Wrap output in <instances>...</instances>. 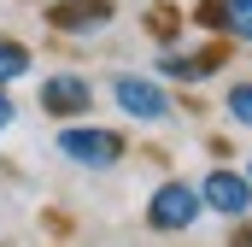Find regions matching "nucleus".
Here are the masks:
<instances>
[{
    "label": "nucleus",
    "mask_w": 252,
    "mask_h": 247,
    "mask_svg": "<svg viewBox=\"0 0 252 247\" xmlns=\"http://www.w3.org/2000/svg\"><path fill=\"white\" fill-rule=\"evenodd\" d=\"M35 106L53 124H76V118H88L100 106V88H94L88 71H47L41 88H35Z\"/></svg>",
    "instance_id": "obj_4"
},
{
    "label": "nucleus",
    "mask_w": 252,
    "mask_h": 247,
    "mask_svg": "<svg viewBox=\"0 0 252 247\" xmlns=\"http://www.w3.org/2000/svg\"><path fill=\"white\" fill-rule=\"evenodd\" d=\"M223 112L241 124V129H252V82H229V94H223Z\"/></svg>",
    "instance_id": "obj_10"
},
{
    "label": "nucleus",
    "mask_w": 252,
    "mask_h": 247,
    "mask_svg": "<svg viewBox=\"0 0 252 247\" xmlns=\"http://www.w3.org/2000/svg\"><path fill=\"white\" fill-rule=\"evenodd\" d=\"M41 18H47L53 36H76L82 41V36H100V30L118 24V0H47Z\"/></svg>",
    "instance_id": "obj_5"
},
{
    "label": "nucleus",
    "mask_w": 252,
    "mask_h": 247,
    "mask_svg": "<svg viewBox=\"0 0 252 247\" xmlns=\"http://www.w3.org/2000/svg\"><path fill=\"white\" fill-rule=\"evenodd\" d=\"M53 147H59L64 165H76V171H118L124 153H129V135H124V129H112V124L76 118V124H59Z\"/></svg>",
    "instance_id": "obj_1"
},
{
    "label": "nucleus",
    "mask_w": 252,
    "mask_h": 247,
    "mask_svg": "<svg viewBox=\"0 0 252 247\" xmlns=\"http://www.w3.org/2000/svg\"><path fill=\"white\" fill-rule=\"evenodd\" d=\"M18 124V100H12V88H0V135Z\"/></svg>",
    "instance_id": "obj_11"
},
{
    "label": "nucleus",
    "mask_w": 252,
    "mask_h": 247,
    "mask_svg": "<svg viewBox=\"0 0 252 247\" xmlns=\"http://www.w3.org/2000/svg\"><path fill=\"white\" fill-rule=\"evenodd\" d=\"M247 183H252V165H247Z\"/></svg>",
    "instance_id": "obj_13"
},
{
    "label": "nucleus",
    "mask_w": 252,
    "mask_h": 247,
    "mask_svg": "<svg viewBox=\"0 0 252 247\" xmlns=\"http://www.w3.org/2000/svg\"><path fill=\"white\" fill-rule=\"evenodd\" d=\"M188 18L199 30H211L217 41H247L252 47V0H199Z\"/></svg>",
    "instance_id": "obj_8"
},
{
    "label": "nucleus",
    "mask_w": 252,
    "mask_h": 247,
    "mask_svg": "<svg viewBox=\"0 0 252 247\" xmlns=\"http://www.w3.org/2000/svg\"><path fill=\"white\" fill-rule=\"evenodd\" d=\"M106 94H112V106H118L129 124H170L176 118V94H170V82L153 77V71H112V77H106Z\"/></svg>",
    "instance_id": "obj_2"
},
{
    "label": "nucleus",
    "mask_w": 252,
    "mask_h": 247,
    "mask_svg": "<svg viewBox=\"0 0 252 247\" xmlns=\"http://www.w3.org/2000/svg\"><path fill=\"white\" fill-rule=\"evenodd\" d=\"M229 65V41H205V47H158L153 59V77L164 82H205Z\"/></svg>",
    "instance_id": "obj_6"
},
{
    "label": "nucleus",
    "mask_w": 252,
    "mask_h": 247,
    "mask_svg": "<svg viewBox=\"0 0 252 247\" xmlns=\"http://www.w3.org/2000/svg\"><path fill=\"white\" fill-rule=\"evenodd\" d=\"M24 77H35V47L24 36H6L0 30V88H18Z\"/></svg>",
    "instance_id": "obj_9"
},
{
    "label": "nucleus",
    "mask_w": 252,
    "mask_h": 247,
    "mask_svg": "<svg viewBox=\"0 0 252 247\" xmlns=\"http://www.w3.org/2000/svg\"><path fill=\"white\" fill-rule=\"evenodd\" d=\"M199 200H205V212L241 224V218L252 212V183H247V171H229V165L205 171V177H199Z\"/></svg>",
    "instance_id": "obj_7"
},
{
    "label": "nucleus",
    "mask_w": 252,
    "mask_h": 247,
    "mask_svg": "<svg viewBox=\"0 0 252 247\" xmlns=\"http://www.w3.org/2000/svg\"><path fill=\"white\" fill-rule=\"evenodd\" d=\"M235 247H252V224H241V230H235Z\"/></svg>",
    "instance_id": "obj_12"
},
{
    "label": "nucleus",
    "mask_w": 252,
    "mask_h": 247,
    "mask_svg": "<svg viewBox=\"0 0 252 247\" xmlns=\"http://www.w3.org/2000/svg\"><path fill=\"white\" fill-rule=\"evenodd\" d=\"M205 200H199V183H182V177H164V183L147 194V230L153 236H188L199 224Z\"/></svg>",
    "instance_id": "obj_3"
}]
</instances>
